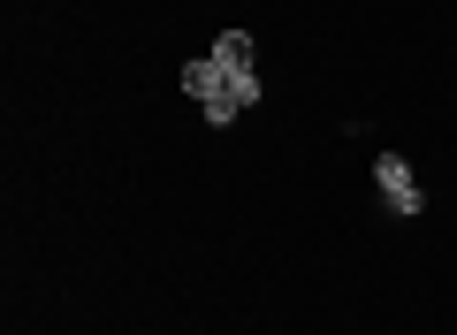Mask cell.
<instances>
[{
    "mask_svg": "<svg viewBox=\"0 0 457 335\" xmlns=\"http://www.w3.org/2000/svg\"><path fill=\"white\" fill-rule=\"evenodd\" d=\"M213 62H221L228 69V77H245V69H260V46H252V31H221V38H213Z\"/></svg>",
    "mask_w": 457,
    "mask_h": 335,
    "instance_id": "obj_3",
    "label": "cell"
},
{
    "mask_svg": "<svg viewBox=\"0 0 457 335\" xmlns=\"http://www.w3.org/2000/svg\"><path fill=\"white\" fill-rule=\"evenodd\" d=\"M374 191H381V206H389L396 222H420V214H427V191H420V176H411L404 153H381L374 160Z\"/></svg>",
    "mask_w": 457,
    "mask_h": 335,
    "instance_id": "obj_2",
    "label": "cell"
},
{
    "mask_svg": "<svg viewBox=\"0 0 457 335\" xmlns=\"http://www.w3.org/2000/svg\"><path fill=\"white\" fill-rule=\"evenodd\" d=\"M183 99H191L198 114H206V130H228L237 122V77H228L221 62H213V54H198V62H183Z\"/></svg>",
    "mask_w": 457,
    "mask_h": 335,
    "instance_id": "obj_1",
    "label": "cell"
}]
</instances>
